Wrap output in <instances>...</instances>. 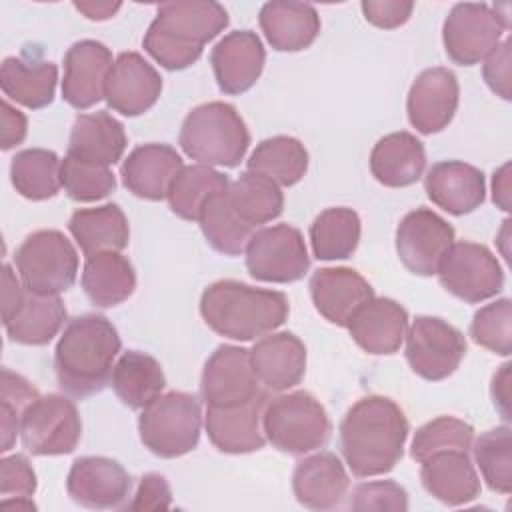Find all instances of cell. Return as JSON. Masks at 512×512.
I'll return each instance as SVG.
<instances>
[{"mask_svg": "<svg viewBox=\"0 0 512 512\" xmlns=\"http://www.w3.org/2000/svg\"><path fill=\"white\" fill-rule=\"evenodd\" d=\"M338 432L350 472L356 478H372L390 472L402 460L410 424L392 398L370 394L348 408Z\"/></svg>", "mask_w": 512, "mask_h": 512, "instance_id": "obj_1", "label": "cell"}, {"mask_svg": "<svg viewBox=\"0 0 512 512\" xmlns=\"http://www.w3.org/2000/svg\"><path fill=\"white\" fill-rule=\"evenodd\" d=\"M122 340L116 326L102 314H82L64 326L54 350L58 386L72 398L102 392L112 376Z\"/></svg>", "mask_w": 512, "mask_h": 512, "instance_id": "obj_2", "label": "cell"}, {"mask_svg": "<svg viewBox=\"0 0 512 512\" xmlns=\"http://www.w3.org/2000/svg\"><path fill=\"white\" fill-rule=\"evenodd\" d=\"M230 18L222 4L214 0H176L162 2L156 18L148 26L142 46L166 70L192 66Z\"/></svg>", "mask_w": 512, "mask_h": 512, "instance_id": "obj_3", "label": "cell"}, {"mask_svg": "<svg viewBox=\"0 0 512 512\" xmlns=\"http://www.w3.org/2000/svg\"><path fill=\"white\" fill-rule=\"evenodd\" d=\"M284 292L254 288L240 280H216L200 296V314L210 330L230 340H256L288 318Z\"/></svg>", "mask_w": 512, "mask_h": 512, "instance_id": "obj_4", "label": "cell"}, {"mask_svg": "<svg viewBox=\"0 0 512 512\" xmlns=\"http://www.w3.org/2000/svg\"><path fill=\"white\" fill-rule=\"evenodd\" d=\"M178 144L198 164L234 168L244 160L250 132L232 104L214 100L186 114Z\"/></svg>", "mask_w": 512, "mask_h": 512, "instance_id": "obj_5", "label": "cell"}, {"mask_svg": "<svg viewBox=\"0 0 512 512\" xmlns=\"http://www.w3.org/2000/svg\"><path fill=\"white\" fill-rule=\"evenodd\" d=\"M262 428L266 440L276 450L292 456L322 448L332 432L326 408L306 390L268 398Z\"/></svg>", "mask_w": 512, "mask_h": 512, "instance_id": "obj_6", "label": "cell"}, {"mask_svg": "<svg viewBox=\"0 0 512 512\" xmlns=\"http://www.w3.org/2000/svg\"><path fill=\"white\" fill-rule=\"evenodd\" d=\"M140 442L154 456L178 458L200 442L202 410L194 394L170 390L156 396L138 416Z\"/></svg>", "mask_w": 512, "mask_h": 512, "instance_id": "obj_7", "label": "cell"}, {"mask_svg": "<svg viewBox=\"0 0 512 512\" xmlns=\"http://www.w3.org/2000/svg\"><path fill=\"white\" fill-rule=\"evenodd\" d=\"M14 266L26 290L60 296L76 282L78 254L60 230H36L18 246Z\"/></svg>", "mask_w": 512, "mask_h": 512, "instance_id": "obj_8", "label": "cell"}, {"mask_svg": "<svg viewBox=\"0 0 512 512\" xmlns=\"http://www.w3.org/2000/svg\"><path fill=\"white\" fill-rule=\"evenodd\" d=\"M510 28L508 4L500 6L484 2L454 4L442 24V42L448 58L460 66H474L484 60Z\"/></svg>", "mask_w": 512, "mask_h": 512, "instance_id": "obj_9", "label": "cell"}, {"mask_svg": "<svg viewBox=\"0 0 512 512\" xmlns=\"http://www.w3.org/2000/svg\"><path fill=\"white\" fill-rule=\"evenodd\" d=\"M80 436L82 420L76 404L68 396H40L22 416V446L34 456L70 454L76 450Z\"/></svg>", "mask_w": 512, "mask_h": 512, "instance_id": "obj_10", "label": "cell"}, {"mask_svg": "<svg viewBox=\"0 0 512 512\" xmlns=\"http://www.w3.org/2000/svg\"><path fill=\"white\" fill-rule=\"evenodd\" d=\"M246 268L260 282L288 284L304 278L310 256L302 232L290 224L254 230L246 246Z\"/></svg>", "mask_w": 512, "mask_h": 512, "instance_id": "obj_11", "label": "cell"}, {"mask_svg": "<svg viewBox=\"0 0 512 512\" xmlns=\"http://www.w3.org/2000/svg\"><path fill=\"white\" fill-rule=\"evenodd\" d=\"M440 284L456 298L478 304L504 288V270L498 258L476 242H454L438 266Z\"/></svg>", "mask_w": 512, "mask_h": 512, "instance_id": "obj_12", "label": "cell"}, {"mask_svg": "<svg viewBox=\"0 0 512 512\" xmlns=\"http://www.w3.org/2000/svg\"><path fill=\"white\" fill-rule=\"evenodd\" d=\"M404 338L412 372L428 382L452 376L466 354L464 334L438 316H416Z\"/></svg>", "mask_w": 512, "mask_h": 512, "instance_id": "obj_13", "label": "cell"}, {"mask_svg": "<svg viewBox=\"0 0 512 512\" xmlns=\"http://www.w3.org/2000/svg\"><path fill=\"white\" fill-rule=\"evenodd\" d=\"M266 392L250 362V350L234 344L218 346L204 364L200 396L210 408L246 404Z\"/></svg>", "mask_w": 512, "mask_h": 512, "instance_id": "obj_14", "label": "cell"}, {"mask_svg": "<svg viewBox=\"0 0 512 512\" xmlns=\"http://www.w3.org/2000/svg\"><path fill=\"white\" fill-rule=\"evenodd\" d=\"M452 244V224L424 206L408 212L396 228V254L404 268L418 276H434Z\"/></svg>", "mask_w": 512, "mask_h": 512, "instance_id": "obj_15", "label": "cell"}, {"mask_svg": "<svg viewBox=\"0 0 512 512\" xmlns=\"http://www.w3.org/2000/svg\"><path fill=\"white\" fill-rule=\"evenodd\" d=\"M68 496L90 510H118L128 504L132 478L124 466L106 456H82L70 466Z\"/></svg>", "mask_w": 512, "mask_h": 512, "instance_id": "obj_16", "label": "cell"}, {"mask_svg": "<svg viewBox=\"0 0 512 512\" xmlns=\"http://www.w3.org/2000/svg\"><path fill=\"white\" fill-rule=\"evenodd\" d=\"M458 100L460 86L456 74L444 66L426 68L408 90V120L420 134H436L452 122Z\"/></svg>", "mask_w": 512, "mask_h": 512, "instance_id": "obj_17", "label": "cell"}, {"mask_svg": "<svg viewBox=\"0 0 512 512\" xmlns=\"http://www.w3.org/2000/svg\"><path fill=\"white\" fill-rule=\"evenodd\" d=\"M162 78L158 70L138 52H122L114 60L104 100L122 116H140L148 112L160 98Z\"/></svg>", "mask_w": 512, "mask_h": 512, "instance_id": "obj_18", "label": "cell"}, {"mask_svg": "<svg viewBox=\"0 0 512 512\" xmlns=\"http://www.w3.org/2000/svg\"><path fill=\"white\" fill-rule=\"evenodd\" d=\"M112 52L98 40H78L64 54L62 98L76 110H86L104 98Z\"/></svg>", "mask_w": 512, "mask_h": 512, "instance_id": "obj_19", "label": "cell"}, {"mask_svg": "<svg viewBox=\"0 0 512 512\" xmlns=\"http://www.w3.org/2000/svg\"><path fill=\"white\" fill-rule=\"evenodd\" d=\"M266 62L262 40L252 30H234L216 42L210 52L220 92L236 96L250 90L260 78Z\"/></svg>", "mask_w": 512, "mask_h": 512, "instance_id": "obj_20", "label": "cell"}, {"mask_svg": "<svg viewBox=\"0 0 512 512\" xmlns=\"http://www.w3.org/2000/svg\"><path fill=\"white\" fill-rule=\"evenodd\" d=\"M268 390L254 400L232 406V408H210L206 406L204 428L208 440L216 450L224 454H248L256 452L266 444L262 414L268 402Z\"/></svg>", "mask_w": 512, "mask_h": 512, "instance_id": "obj_21", "label": "cell"}, {"mask_svg": "<svg viewBox=\"0 0 512 512\" xmlns=\"http://www.w3.org/2000/svg\"><path fill=\"white\" fill-rule=\"evenodd\" d=\"M310 298L314 308L328 322L346 328L356 310L374 298L368 280L352 268H318L310 278Z\"/></svg>", "mask_w": 512, "mask_h": 512, "instance_id": "obj_22", "label": "cell"}, {"mask_svg": "<svg viewBox=\"0 0 512 512\" xmlns=\"http://www.w3.org/2000/svg\"><path fill=\"white\" fill-rule=\"evenodd\" d=\"M184 168L180 154L168 144L136 146L122 162V184L128 192L144 200H164L176 174Z\"/></svg>", "mask_w": 512, "mask_h": 512, "instance_id": "obj_23", "label": "cell"}, {"mask_svg": "<svg viewBox=\"0 0 512 512\" xmlns=\"http://www.w3.org/2000/svg\"><path fill=\"white\" fill-rule=\"evenodd\" d=\"M424 190L432 204L444 212L464 216L474 212L486 198L484 172L462 160H442L428 170Z\"/></svg>", "mask_w": 512, "mask_h": 512, "instance_id": "obj_24", "label": "cell"}, {"mask_svg": "<svg viewBox=\"0 0 512 512\" xmlns=\"http://www.w3.org/2000/svg\"><path fill=\"white\" fill-rule=\"evenodd\" d=\"M352 340L368 354H394L400 350L406 330L408 312L392 298H370L348 322Z\"/></svg>", "mask_w": 512, "mask_h": 512, "instance_id": "obj_25", "label": "cell"}, {"mask_svg": "<svg viewBox=\"0 0 512 512\" xmlns=\"http://www.w3.org/2000/svg\"><path fill=\"white\" fill-rule=\"evenodd\" d=\"M250 362L266 390L282 392L304 378L306 346L292 332H270L250 348Z\"/></svg>", "mask_w": 512, "mask_h": 512, "instance_id": "obj_26", "label": "cell"}, {"mask_svg": "<svg viewBox=\"0 0 512 512\" xmlns=\"http://www.w3.org/2000/svg\"><path fill=\"white\" fill-rule=\"evenodd\" d=\"M348 488V472L332 452L302 458L292 474V492L296 500L310 510H332L340 506Z\"/></svg>", "mask_w": 512, "mask_h": 512, "instance_id": "obj_27", "label": "cell"}, {"mask_svg": "<svg viewBox=\"0 0 512 512\" xmlns=\"http://www.w3.org/2000/svg\"><path fill=\"white\" fill-rule=\"evenodd\" d=\"M424 490L448 506H462L480 496V476L464 450H442L420 462Z\"/></svg>", "mask_w": 512, "mask_h": 512, "instance_id": "obj_28", "label": "cell"}, {"mask_svg": "<svg viewBox=\"0 0 512 512\" xmlns=\"http://www.w3.org/2000/svg\"><path fill=\"white\" fill-rule=\"evenodd\" d=\"M258 24L268 44L278 52H300L320 34V16L312 4L272 0L260 8Z\"/></svg>", "mask_w": 512, "mask_h": 512, "instance_id": "obj_29", "label": "cell"}, {"mask_svg": "<svg viewBox=\"0 0 512 512\" xmlns=\"http://www.w3.org/2000/svg\"><path fill=\"white\" fill-rule=\"evenodd\" d=\"M126 144L122 122L106 110L78 114L70 130L66 156L98 166H114L122 160Z\"/></svg>", "mask_w": 512, "mask_h": 512, "instance_id": "obj_30", "label": "cell"}, {"mask_svg": "<svg viewBox=\"0 0 512 512\" xmlns=\"http://www.w3.org/2000/svg\"><path fill=\"white\" fill-rule=\"evenodd\" d=\"M424 168V144L404 130L382 136L370 152V172L388 188H404L418 182Z\"/></svg>", "mask_w": 512, "mask_h": 512, "instance_id": "obj_31", "label": "cell"}, {"mask_svg": "<svg viewBox=\"0 0 512 512\" xmlns=\"http://www.w3.org/2000/svg\"><path fill=\"white\" fill-rule=\"evenodd\" d=\"M58 82V66L40 56H8L0 68V86L6 98L30 110L52 104Z\"/></svg>", "mask_w": 512, "mask_h": 512, "instance_id": "obj_32", "label": "cell"}, {"mask_svg": "<svg viewBox=\"0 0 512 512\" xmlns=\"http://www.w3.org/2000/svg\"><path fill=\"white\" fill-rule=\"evenodd\" d=\"M68 230L86 258L98 252H120L130 240L126 214L112 202L76 210L68 220Z\"/></svg>", "mask_w": 512, "mask_h": 512, "instance_id": "obj_33", "label": "cell"}, {"mask_svg": "<svg viewBox=\"0 0 512 512\" xmlns=\"http://www.w3.org/2000/svg\"><path fill=\"white\" fill-rule=\"evenodd\" d=\"M64 320L66 306L60 296L26 290L14 314L4 320V330L16 344L44 346L60 332Z\"/></svg>", "mask_w": 512, "mask_h": 512, "instance_id": "obj_34", "label": "cell"}, {"mask_svg": "<svg viewBox=\"0 0 512 512\" xmlns=\"http://www.w3.org/2000/svg\"><path fill=\"white\" fill-rule=\"evenodd\" d=\"M82 288L94 306H118L136 290L134 266L120 252H98L88 256L82 270Z\"/></svg>", "mask_w": 512, "mask_h": 512, "instance_id": "obj_35", "label": "cell"}, {"mask_svg": "<svg viewBox=\"0 0 512 512\" xmlns=\"http://www.w3.org/2000/svg\"><path fill=\"white\" fill-rule=\"evenodd\" d=\"M110 382L122 404L132 410H142L162 394L166 376L154 356L140 350H128L114 364Z\"/></svg>", "mask_w": 512, "mask_h": 512, "instance_id": "obj_36", "label": "cell"}, {"mask_svg": "<svg viewBox=\"0 0 512 512\" xmlns=\"http://www.w3.org/2000/svg\"><path fill=\"white\" fill-rule=\"evenodd\" d=\"M198 224L206 242L224 256H240L246 252V246L254 234V228L234 212L228 198V188L214 192L204 202Z\"/></svg>", "mask_w": 512, "mask_h": 512, "instance_id": "obj_37", "label": "cell"}, {"mask_svg": "<svg viewBox=\"0 0 512 512\" xmlns=\"http://www.w3.org/2000/svg\"><path fill=\"white\" fill-rule=\"evenodd\" d=\"M360 216L348 206L322 210L310 224V244L318 260L350 258L360 244Z\"/></svg>", "mask_w": 512, "mask_h": 512, "instance_id": "obj_38", "label": "cell"}, {"mask_svg": "<svg viewBox=\"0 0 512 512\" xmlns=\"http://www.w3.org/2000/svg\"><path fill=\"white\" fill-rule=\"evenodd\" d=\"M248 170L270 178L278 186H294L308 170V152L298 138L272 136L254 148Z\"/></svg>", "mask_w": 512, "mask_h": 512, "instance_id": "obj_39", "label": "cell"}, {"mask_svg": "<svg viewBox=\"0 0 512 512\" xmlns=\"http://www.w3.org/2000/svg\"><path fill=\"white\" fill-rule=\"evenodd\" d=\"M62 160L46 148H26L16 152L10 162V180L16 192L28 200L40 202L58 194Z\"/></svg>", "mask_w": 512, "mask_h": 512, "instance_id": "obj_40", "label": "cell"}, {"mask_svg": "<svg viewBox=\"0 0 512 512\" xmlns=\"http://www.w3.org/2000/svg\"><path fill=\"white\" fill-rule=\"evenodd\" d=\"M228 198L234 212L252 228L272 222L284 208V194L280 186L250 170L242 172L228 184Z\"/></svg>", "mask_w": 512, "mask_h": 512, "instance_id": "obj_41", "label": "cell"}, {"mask_svg": "<svg viewBox=\"0 0 512 512\" xmlns=\"http://www.w3.org/2000/svg\"><path fill=\"white\" fill-rule=\"evenodd\" d=\"M230 180L206 164L184 166L170 184L168 204L170 210L188 222H198L204 202L218 190L228 188Z\"/></svg>", "mask_w": 512, "mask_h": 512, "instance_id": "obj_42", "label": "cell"}, {"mask_svg": "<svg viewBox=\"0 0 512 512\" xmlns=\"http://www.w3.org/2000/svg\"><path fill=\"white\" fill-rule=\"evenodd\" d=\"M474 460L480 468L482 480L498 494L512 492V442L510 428L496 426L486 430L472 442Z\"/></svg>", "mask_w": 512, "mask_h": 512, "instance_id": "obj_43", "label": "cell"}, {"mask_svg": "<svg viewBox=\"0 0 512 512\" xmlns=\"http://www.w3.org/2000/svg\"><path fill=\"white\" fill-rule=\"evenodd\" d=\"M472 442H474L472 424L454 416H438L416 430L410 446V456L420 464L428 456L442 450L468 452L472 448Z\"/></svg>", "mask_w": 512, "mask_h": 512, "instance_id": "obj_44", "label": "cell"}, {"mask_svg": "<svg viewBox=\"0 0 512 512\" xmlns=\"http://www.w3.org/2000/svg\"><path fill=\"white\" fill-rule=\"evenodd\" d=\"M60 182L68 198L76 202L102 200L116 188V178L110 166L82 162L72 156H66L62 160Z\"/></svg>", "mask_w": 512, "mask_h": 512, "instance_id": "obj_45", "label": "cell"}, {"mask_svg": "<svg viewBox=\"0 0 512 512\" xmlns=\"http://www.w3.org/2000/svg\"><path fill=\"white\" fill-rule=\"evenodd\" d=\"M472 340L498 354L508 356L512 352V302L510 298L494 300L476 310L470 324Z\"/></svg>", "mask_w": 512, "mask_h": 512, "instance_id": "obj_46", "label": "cell"}, {"mask_svg": "<svg viewBox=\"0 0 512 512\" xmlns=\"http://www.w3.org/2000/svg\"><path fill=\"white\" fill-rule=\"evenodd\" d=\"M2 396H0V426H2V450L8 452L16 436L20 432L22 416L26 408L40 398L38 390L22 376L12 372L10 368H2V380H0Z\"/></svg>", "mask_w": 512, "mask_h": 512, "instance_id": "obj_47", "label": "cell"}, {"mask_svg": "<svg viewBox=\"0 0 512 512\" xmlns=\"http://www.w3.org/2000/svg\"><path fill=\"white\" fill-rule=\"evenodd\" d=\"M348 508L356 512H364V510L404 512L408 510V494L394 480L362 482L352 490Z\"/></svg>", "mask_w": 512, "mask_h": 512, "instance_id": "obj_48", "label": "cell"}, {"mask_svg": "<svg viewBox=\"0 0 512 512\" xmlns=\"http://www.w3.org/2000/svg\"><path fill=\"white\" fill-rule=\"evenodd\" d=\"M36 474L28 458L22 454L4 456L0 460V494L6 498H32L36 492Z\"/></svg>", "mask_w": 512, "mask_h": 512, "instance_id": "obj_49", "label": "cell"}, {"mask_svg": "<svg viewBox=\"0 0 512 512\" xmlns=\"http://www.w3.org/2000/svg\"><path fill=\"white\" fill-rule=\"evenodd\" d=\"M170 506H172V492L166 478L158 472H148L140 478L136 494L124 508L134 512H144V510H166Z\"/></svg>", "mask_w": 512, "mask_h": 512, "instance_id": "obj_50", "label": "cell"}, {"mask_svg": "<svg viewBox=\"0 0 512 512\" xmlns=\"http://www.w3.org/2000/svg\"><path fill=\"white\" fill-rule=\"evenodd\" d=\"M364 18L382 30H392L408 22L414 10L410 0H364L360 4Z\"/></svg>", "mask_w": 512, "mask_h": 512, "instance_id": "obj_51", "label": "cell"}, {"mask_svg": "<svg viewBox=\"0 0 512 512\" xmlns=\"http://www.w3.org/2000/svg\"><path fill=\"white\" fill-rule=\"evenodd\" d=\"M482 76L488 88L504 100L512 98L510 90V38L498 44L486 58L482 66Z\"/></svg>", "mask_w": 512, "mask_h": 512, "instance_id": "obj_52", "label": "cell"}, {"mask_svg": "<svg viewBox=\"0 0 512 512\" xmlns=\"http://www.w3.org/2000/svg\"><path fill=\"white\" fill-rule=\"evenodd\" d=\"M26 134H28L26 116L18 108H14L8 100H4L2 102V140H0L2 150H10L22 144Z\"/></svg>", "mask_w": 512, "mask_h": 512, "instance_id": "obj_53", "label": "cell"}, {"mask_svg": "<svg viewBox=\"0 0 512 512\" xmlns=\"http://www.w3.org/2000/svg\"><path fill=\"white\" fill-rule=\"evenodd\" d=\"M24 292L26 288L22 280L12 272L10 264H4L2 266V322L14 314V310L24 298Z\"/></svg>", "mask_w": 512, "mask_h": 512, "instance_id": "obj_54", "label": "cell"}, {"mask_svg": "<svg viewBox=\"0 0 512 512\" xmlns=\"http://www.w3.org/2000/svg\"><path fill=\"white\" fill-rule=\"evenodd\" d=\"M510 364L500 366V370L492 376V386H490V394H492V402L494 406L500 410L502 418L508 420L510 412H508V404H510Z\"/></svg>", "mask_w": 512, "mask_h": 512, "instance_id": "obj_55", "label": "cell"}, {"mask_svg": "<svg viewBox=\"0 0 512 512\" xmlns=\"http://www.w3.org/2000/svg\"><path fill=\"white\" fill-rule=\"evenodd\" d=\"M492 200L502 210H510V164L506 162L502 168L494 172L492 178Z\"/></svg>", "mask_w": 512, "mask_h": 512, "instance_id": "obj_56", "label": "cell"}, {"mask_svg": "<svg viewBox=\"0 0 512 512\" xmlns=\"http://www.w3.org/2000/svg\"><path fill=\"white\" fill-rule=\"evenodd\" d=\"M120 6V2H74V8L90 20H108L120 10Z\"/></svg>", "mask_w": 512, "mask_h": 512, "instance_id": "obj_57", "label": "cell"}]
</instances>
